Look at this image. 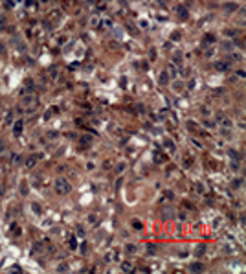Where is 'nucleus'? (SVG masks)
Instances as JSON below:
<instances>
[{"label":"nucleus","mask_w":246,"mask_h":274,"mask_svg":"<svg viewBox=\"0 0 246 274\" xmlns=\"http://www.w3.org/2000/svg\"><path fill=\"white\" fill-rule=\"evenodd\" d=\"M123 270H125V272H130V270H132V265H130V263H123Z\"/></svg>","instance_id":"2eb2a0df"},{"label":"nucleus","mask_w":246,"mask_h":274,"mask_svg":"<svg viewBox=\"0 0 246 274\" xmlns=\"http://www.w3.org/2000/svg\"><path fill=\"white\" fill-rule=\"evenodd\" d=\"M53 188H55V193H59V195H66L72 191V186L68 184L66 179H55Z\"/></svg>","instance_id":"f257e3e1"},{"label":"nucleus","mask_w":246,"mask_h":274,"mask_svg":"<svg viewBox=\"0 0 246 274\" xmlns=\"http://www.w3.org/2000/svg\"><path fill=\"white\" fill-rule=\"evenodd\" d=\"M189 270H191V272H202V270H204V265H202V263H193L191 267H189Z\"/></svg>","instance_id":"39448f33"},{"label":"nucleus","mask_w":246,"mask_h":274,"mask_svg":"<svg viewBox=\"0 0 246 274\" xmlns=\"http://www.w3.org/2000/svg\"><path fill=\"white\" fill-rule=\"evenodd\" d=\"M215 41V37H213V35H206V42H213Z\"/></svg>","instance_id":"a211bd4d"},{"label":"nucleus","mask_w":246,"mask_h":274,"mask_svg":"<svg viewBox=\"0 0 246 274\" xmlns=\"http://www.w3.org/2000/svg\"><path fill=\"white\" fill-rule=\"evenodd\" d=\"M50 17H51V18H57V17H59V11H53V13L50 15Z\"/></svg>","instance_id":"b1692460"},{"label":"nucleus","mask_w":246,"mask_h":274,"mask_svg":"<svg viewBox=\"0 0 246 274\" xmlns=\"http://www.w3.org/2000/svg\"><path fill=\"white\" fill-rule=\"evenodd\" d=\"M215 68H217V70H229V63L217 61V63H215Z\"/></svg>","instance_id":"f03ea898"},{"label":"nucleus","mask_w":246,"mask_h":274,"mask_svg":"<svg viewBox=\"0 0 246 274\" xmlns=\"http://www.w3.org/2000/svg\"><path fill=\"white\" fill-rule=\"evenodd\" d=\"M184 164L189 167V166H191V158H184Z\"/></svg>","instance_id":"412c9836"},{"label":"nucleus","mask_w":246,"mask_h":274,"mask_svg":"<svg viewBox=\"0 0 246 274\" xmlns=\"http://www.w3.org/2000/svg\"><path fill=\"white\" fill-rule=\"evenodd\" d=\"M31 208H33V212L41 213V206H39V204H33V206H31Z\"/></svg>","instance_id":"f3484780"},{"label":"nucleus","mask_w":246,"mask_h":274,"mask_svg":"<svg viewBox=\"0 0 246 274\" xmlns=\"http://www.w3.org/2000/svg\"><path fill=\"white\" fill-rule=\"evenodd\" d=\"M178 15H180V18H186V17H187V9H184V6H180V8H178Z\"/></svg>","instance_id":"6e6552de"},{"label":"nucleus","mask_w":246,"mask_h":274,"mask_svg":"<svg viewBox=\"0 0 246 274\" xmlns=\"http://www.w3.org/2000/svg\"><path fill=\"white\" fill-rule=\"evenodd\" d=\"M224 35H226V37H235V35H237V31H233V29H226Z\"/></svg>","instance_id":"f8f14e48"},{"label":"nucleus","mask_w":246,"mask_h":274,"mask_svg":"<svg viewBox=\"0 0 246 274\" xmlns=\"http://www.w3.org/2000/svg\"><path fill=\"white\" fill-rule=\"evenodd\" d=\"M229 57L235 59V61H242V54H237V52H231V54H229Z\"/></svg>","instance_id":"1a4fd4ad"},{"label":"nucleus","mask_w":246,"mask_h":274,"mask_svg":"<svg viewBox=\"0 0 246 274\" xmlns=\"http://www.w3.org/2000/svg\"><path fill=\"white\" fill-rule=\"evenodd\" d=\"M48 138H57V133H48Z\"/></svg>","instance_id":"393cba45"},{"label":"nucleus","mask_w":246,"mask_h":274,"mask_svg":"<svg viewBox=\"0 0 246 274\" xmlns=\"http://www.w3.org/2000/svg\"><path fill=\"white\" fill-rule=\"evenodd\" d=\"M37 160H39V156H37V155L29 156V158H28V162H26V167H29V169H31V167H33L35 164H37Z\"/></svg>","instance_id":"7ed1b4c3"},{"label":"nucleus","mask_w":246,"mask_h":274,"mask_svg":"<svg viewBox=\"0 0 246 274\" xmlns=\"http://www.w3.org/2000/svg\"><path fill=\"white\" fill-rule=\"evenodd\" d=\"M35 101H37L35 96H26L24 100H22V103H24V105H31V103H35Z\"/></svg>","instance_id":"423d86ee"},{"label":"nucleus","mask_w":246,"mask_h":274,"mask_svg":"<svg viewBox=\"0 0 246 274\" xmlns=\"http://www.w3.org/2000/svg\"><path fill=\"white\" fill-rule=\"evenodd\" d=\"M125 250H127V254H136V245L127 243V245H125Z\"/></svg>","instance_id":"0eeeda50"},{"label":"nucleus","mask_w":246,"mask_h":274,"mask_svg":"<svg viewBox=\"0 0 246 274\" xmlns=\"http://www.w3.org/2000/svg\"><path fill=\"white\" fill-rule=\"evenodd\" d=\"M132 226H134L136 230H140V228H142V223H140L138 219H134V221H132Z\"/></svg>","instance_id":"4468645a"},{"label":"nucleus","mask_w":246,"mask_h":274,"mask_svg":"<svg viewBox=\"0 0 246 274\" xmlns=\"http://www.w3.org/2000/svg\"><path fill=\"white\" fill-rule=\"evenodd\" d=\"M81 144H83V146H90V144H92V138H90V136H83Z\"/></svg>","instance_id":"9d476101"},{"label":"nucleus","mask_w":246,"mask_h":274,"mask_svg":"<svg viewBox=\"0 0 246 274\" xmlns=\"http://www.w3.org/2000/svg\"><path fill=\"white\" fill-rule=\"evenodd\" d=\"M221 125H224V127H231V121H229L228 118H221Z\"/></svg>","instance_id":"9b49d317"},{"label":"nucleus","mask_w":246,"mask_h":274,"mask_svg":"<svg viewBox=\"0 0 246 274\" xmlns=\"http://www.w3.org/2000/svg\"><path fill=\"white\" fill-rule=\"evenodd\" d=\"M4 147H6V144H4V140H0V151H4Z\"/></svg>","instance_id":"a878e982"},{"label":"nucleus","mask_w":246,"mask_h":274,"mask_svg":"<svg viewBox=\"0 0 246 274\" xmlns=\"http://www.w3.org/2000/svg\"><path fill=\"white\" fill-rule=\"evenodd\" d=\"M13 133L17 134V136H20V133H22V120H18L17 123L13 125Z\"/></svg>","instance_id":"20e7f679"},{"label":"nucleus","mask_w":246,"mask_h":274,"mask_svg":"<svg viewBox=\"0 0 246 274\" xmlns=\"http://www.w3.org/2000/svg\"><path fill=\"white\" fill-rule=\"evenodd\" d=\"M136 110H138V112H143V110H145V107H143V105H136Z\"/></svg>","instance_id":"aec40b11"},{"label":"nucleus","mask_w":246,"mask_h":274,"mask_svg":"<svg viewBox=\"0 0 246 274\" xmlns=\"http://www.w3.org/2000/svg\"><path fill=\"white\" fill-rule=\"evenodd\" d=\"M196 191H198V193H204V184H196Z\"/></svg>","instance_id":"dca6fc26"},{"label":"nucleus","mask_w":246,"mask_h":274,"mask_svg":"<svg viewBox=\"0 0 246 274\" xmlns=\"http://www.w3.org/2000/svg\"><path fill=\"white\" fill-rule=\"evenodd\" d=\"M160 83H167V74H162V77H160Z\"/></svg>","instance_id":"6ab92c4d"},{"label":"nucleus","mask_w":246,"mask_h":274,"mask_svg":"<svg viewBox=\"0 0 246 274\" xmlns=\"http://www.w3.org/2000/svg\"><path fill=\"white\" fill-rule=\"evenodd\" d=\"M77 234H79L81 237H85V230H83V228H77Z\"/></svg>","instance_id":"5701e85b"},{"label":"nucleus","mask_w":246,"mask_h":274,"mask_svg":"<svg viewBox=\"0 0 246 274\" xmlns=\"http://www.w3.org/2000/svg\"><path fill=\"white\" fill-rule=\"evenodd\" d=\"M20 191H22V195H28V184L22 182V184H20Z\"/></svg>","instance_id":"ddd939ff"},{"label":"nucleus","mask_w":246,"mask_h":274,"mask_svg":"<svg viewBox=\"0 0 246 274\" xmlns=\"http://www.w3.org/2000/svg\"><path fill=\"white\" fill-rule=\"evenodd\" d=\"M66 269H68V267H66V265H61V267H59V269H57V270H59V272H64V270H66Z\"/></svg>","instance_id":"4be33fe9"}]
</instances>
